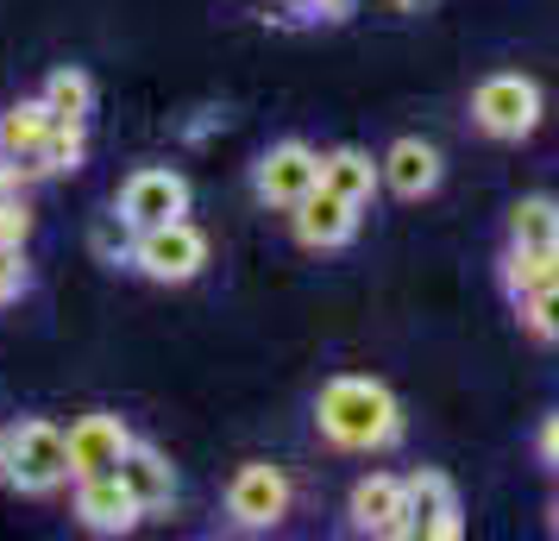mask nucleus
Wrapping results in <instances>:
<instances>
[{
  "mask_svg": "<svg viewBox=\"0 0 559 541\" xmlns=\"http://www.w3.org/2000/svg\"><path fill=\"white\" fill-rule=\"evenodd\" d=\"M314 428L340 454H383V447L403 440V403L390 397V385L346 372V378H328L321 385V397H314Z\"/></svg>",
  "mask_w": 559,
  "mask_h": 541,
  "instance_id": "f257e3e1",
  "label": "nucleus"
},
{
  "mask_svg": "<svg viewBox=\"0 0 559 541\" xmlns=\"http://www.w3.org/2000/svg\"><path fill=\"white\" fill-rule=\"evenodd\" d=\"M0 479L20 497H51L57 485H70V435L45 415L13 422L0 435Z\"/></svg>",
  "mask_w": 559,
  "mask_h": 541,
  "instance_id": "f03ea898",
  "label": "nucleus"
},
{
  "mask_svg": "<svg viewBox=\"0 0 559 541\" xmlns=\"http://www.w3.org/2000/svg\"><path fill=\"white\" fill-rule=\"evenodd\" d=\"M132 271H145L152 284H189V278H202L207 264V233L177 214V221H157V227H139L132 233Z\"/></svg>",
  "mask_w": 559,
  "mask_h": 541,
  "instance_id": "7ed1b4c3",
  "label": "nucleus"
},
{
  "mask_svg": "<svg viewBox=\"0 0 559 541\" xmlns=\"http://www.w3.org/2000/svg\"><path fill=\"white\" fill-rule=\"evenodd\" d=\"M472 120L490 139H528L540 127V82L515 77V70H497L472 89Z\"/></svg>",
  "mask_w": 559,
  "mask_h": 541,
  "instance_id": "20e7f679",
  "label": "nucleus"
},
{
  "mask_svg": "<svg viewBox=\"0 0 559 541\" xmlns=\"http://www.w3.org/2000/svg\"><path fill=\"white\" fill-rule=\"evenodd\" d=\"M114 214H120L132 233L157 227V221H177V214H189V177H182V170H170V164H139V170L120 183V202H114Z\"/></svg>",
  "mask_w": 559,
  "mask_h": 541,
  "instance_id": "39448f33",
  "label": "nucleus"
},
{
  "mask_svg": "<svg viewBox=\"0 0 559 541\" xmlns=\"http://www.w3.org/2000/svg\"><path fill=\"white\" fill-rule=\"evenodd\" d=\"M252 189L264 208H296L308 189H321V152L302 145V139H277L252 164Z\"/></svg>",
  "mask_w": 559,
  "mask_h": 541,
  "instance_id": "423d86ee",
  "label": "nucleus"
},
{
  "mask_svg": "<svg viewBox=\"0 0 559 541\" xmlns=\"http://www.w3.org/2000/svg\"><path fill=\"white\" fill-rule=\"evenodd\" d=\"M227 516L239 529H277L289 516V479L271 460H246L227 485Z\"/></svg>",
  "mask_w": 559,
  "mask_h": 541,
  "instance_id": "0eeeda50",
  "label": "nucleus"
},
{
  "mask_svg": "<svg viewBox=\"0 0 559 541\" xmlns=\"http://www.w3.org/2000/svg\"><path fill=\"white\" fill-rule=\"evenodd\" d=\"M403 491H408V536H421V541H459L465 536V510H459V491H453L447 472L421 466V472L403 479Z\"/></svg>",
  "mask_w": 559,
  "mask_h": 541,
  "instance_id": "6e6552de",
  "label": "nucleus"
},
{
  "mask_svg": "<svg viewBox=\"0 0 559 541\" xmlns=\"http://www.w3.org/2000/svg\"><path fill=\"white\" fill-rule=\"evenodd\" d=\"M289 221H296V239L308 252H340V246H353V233H358V202L333 196L321 183V189H308L302 202L289 208Z\"/></svg>",
  "mask_w": 559,
  "mask_h": 541,
  "instance_id": "1a4fd4ad",
  "label": "nucleus"
},
{
  "mask_svg": "<svg viewBox=\"0 0 559 541\" xmlns=\"http://www.w3.org/2000/svg\"><path fill=\"white\" fill-rule=\"evenodd\" d=\"M127 447H132V435H127V422H120V415H107V410L76 415V422H70V479L120 472Z\"/></svg>",
  "mask_w": 559,
  "mask_h": 541,
  "instance_id": "9d476101",
  "label": "nucleus"
},
{
  "mask_svg": "<svg viewBox=\"0 0 559 541\" xmlns=\"http://www.w3.org/2000/svg\"><path fill=\"white\" fill-rule=\"evenodd\" d=\"M139 497L127 491L120 472H95V479H76V522L95 529V536H127L139 529Z\"/></svg>",
  "mask_w": 559,
  "mask_h": 541,
  "instance_id": "9b49d317",
  "label": "nucleus"
},
{
  "mask_svg": "<svg viewBox=\"0 0 559 541\" xmlns=\"http://www.w3.org/2000/svg\"><path fill=\"white\" fill-rule=\"evenodd\" d=\"M358 536H408V491L396 472H365L346 504Z\"/></svg>",
  "mask_w": 559,
  "mask_h": 541,
  "instance_id": "f8f14e48",
  "label": "nucleus"
},
{
  "mask_svg": "<svg viewBox=\"0 0 559 541\" xmlns=\"http://www.w3.org/2000/svg\"><path fill=\"white\" fill-rule=\"evenodd\" d=\"M378 170H383V189L403 196V202H421V196L440 189V152H433L428 139H396L378 157Z\"/></svg>",
  "mask_w": 559,
  "mask_h": 541,
  "instance_id": "ddd939ff",
  "label": "nucleus"
},
{
  "mask_svg": "<svg viewBox=\"0 0 559 541\" xmlns=\"http://www.w3.org/2000/svg\"><path fill=\"white\" fill-rule=\"evenodd\" d=\"M82 157H88V139H82V127H63V120H51V132L32 145V152L13 157V177H20V189L38 177H70V170H82Z\"/></svg>",
  "mask_w": 559,
  "mask_h": 541,
  "instance_id": "4468645a",
  "label": "nucleus"
},
{
  "mask_svg": "<svg viewBox=\"0 0 559 541\" xmlns=\"http://www.w3.org/2000/svg\"><path fill=\"white\" fill-rule=\"evenodd\" d=\"M120 479H127V491L139 497V510H170L177 504V472H170V460L157 454L152 440H132L127 460H120Z\"/></svg>",
  "mask_w": 559,
  "mask_h": 541,
  "instance_id": "2eb2a0df",
  "label": "nucleus"
},
{
  "mask_svg": "<svg viewBox=\"0 0 559 541\" xmlns=\"http://www.w3.org/2000/svg\"><path fill=\"white\" fill-rule=\"evenodd\" d=\"M321 183H328L333 196L371 208V196L383 189V170H378V157L371 152H358V145H333V152H321Z\"/></svg>",
  "mask_w": 559,
  "mask_h": 541,
  "instance_id": "dca6fc26",
  "label": "nucleus"
},
{
  "mask_svg": "<svg viewBox=\"0 0 559 541\" xmlns=\"http://www.w3.org/2000/svg\"><path fill=\"white\" fill-rule=\"evenodd\" d=\"M38 102L51 107V120H63V127H88V114H95V77L76 70V63H63V70L45 77Z\"/></svg>",
  "mask_w": 559,
  "mask_h": 541,
  "instance_id": "f3484780",
  "label": "nucleus"
},
{
  "mask_svg": "<svg viewBox=\"0 0 559 541\" xmlns=\"http://www.w3.org/2000/svg\"><path fill=\"white\" fill-rule=\"evenodd\" d=\"M503 284H509V296H528V290L559 284V239L554 246H509Z\"/></svg>",
  "mask_w": 559,
  "mask_h": 541,
  "instance_id": "a211bd4d",
  "label": "nucleus"
},
{
  "mask_svg": "<svg viewBox=\"0 0 559 541\" xmlns=\"http://www.w3.org/2000/svg\"><path fill=\"white\" fill-rule=\"evenodd\" d=\"M559 239V202L554 196H522L509 208V246H554Z\"/></svg>",
  "mask_w": 559,
  "mask_h": 541,
  "instance_id": "6ab92c4d",
  "label": "nucleus"
},
{
  "mask_svg": "<svg viewBox=\"0 0 559 541\" xmlns=\"http://www.w3.org/2000/svg\"><path fill=\"white\" fill-rule=\"evenodd\" d=\"M45 132H51V107L38 102V95H32V102H13L7 114H0V152L20 157V152H32Z\"/></svg>",
  "mask_w": 559,
  "mask_h": 541,
  "instance_id": "aec40b11",
  "label": "nucleus"
},
{
  "mask_svg": "<svg viewBox=\"0 0 559 541\" xmlns=\"http://www.w3.org/2000/svg\"><path fill=\"white\" fill-rule=\"evenodd\" d=\"M515 303H522V328H528L534 340H547V346H559V284L528 290V296H515Z\"/></svg>",
  "mask_w": 559,
  "mask_h": 541,
  "instance_id": "412c9836",
  "label": "nucleus"
},
{
  "mask_svg": "<svg viewBox=\"0 0 559 541\" xmlns=\"http://www.w3.org/2000/svg\"><path fill=\"white\" fill-rule=\"evenodd\" d=\"M32 239V202L20 189H0V246H26Z\"/></svg>",
  "mask_w": 559,
  "mask_h": 541,
  "instance_id": "4be33fe9",
  "label": "nucleus"
},
{
  "mask_svg": "<svg viewBox=\"0 0 559 541\" xmlns=\"http://www.w3.org/2000/svg\"><path fill=\"white\" fill-rule=\"evenodd\" d=\"M32 284V264H26V246H0V309L20 303Z\"/></svg>",
  "mask_w": 559,
  "mask_h": 541,
  "instance_id": "5701e85b",
  "label": "nucleus"
},
{
  "mask_svg": "<svg viewBox=\"0 0 559 541\" xmlns=\"http://www.w3.org/2000/svg\"><path fill=\"white\" fill-rule=\"evenodd\" d=\"M127 233H132V227L120 221V214H107L102 227L88 233V246H95V252H102L107 264H127V258H132V239H127Z\"/></svg>",
  "mask_w": 559,
  "mask_h": 541,
  "instance_id": "b1692460",
  "label": "nucleus"
},
{
  "mask_svg": "<svg viewBox=\"0 0 559 541\" xmlns=\"http://www.w3.org/2000/svg\"><path fill=\"white\" fill-rule=\"evenodd\" d=\"M302 20H328V26H340V20H353V7L358 0H289Z\"/></svg>",
  "mask_w": 559,
  "mask_h": 541,
  "instance_id": "393cba45",
  "label": "nucleus"
},
{
  "mask_svg": "<svg viewBox=\"0 0 559 541\" xmlns=\"http://www.w3.org/2000/svg\"><path fill=\"white\" fill-rule=\"evenodd\" d=\"M534 447H540V460L547 466H559V410L540 422V435H534Z\"/></svg>",
  "mask_w": 559,
  "mask_h": 541,
  "instance_id": "a878e982",
  "label": "nucleus"
},
{
  "mask_svg": "<svg viewBox=\"0 0 559 541\" xmlns=\"http://www.w3.org/2000/svg\"><path fill=\"white\" fill-rule=\"evenodd\" d=\"M0 189H20V177H13V157L0 152Z\"/></svg>",
  "mask_w": 559,
  "mask_h": 541,
  "instance_id": "bb28decb",
  "label": "nucleus"
},
{
  "mask_svg": "<svg viewBox=\"0 0 559 541\" xmlns=\"http://www.w3.org/2000/svg\"><path fill=\"white\" fill-rule=\"evenodd\" d=\"M547 522H554V536H559V497H554V516H547Z\"/></svg>",
  "mask_w": 559,
  "mask_h": 541,
  "instance_id": "cd10ccee",
  "label": "nucleus"
},
{
  "mask_svg": "<svg viewBox=\"0 0 559 541\" xmlns=\"http://www.w3.org/2000/svg\"><path fill=\"white\" fill-rule=\"evenodd\" d=\"M0 435H7V428H0Z\"/></svg>",
  "mask_w": 559,
  "mask_h": 541,
  "instance_id": "c85d7f7f",
  "label": "nucleus"
}]
</instances>
